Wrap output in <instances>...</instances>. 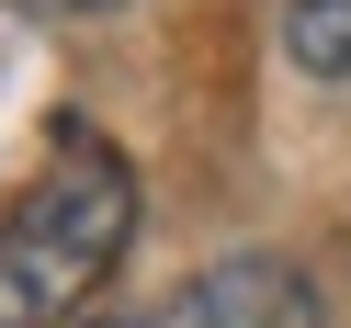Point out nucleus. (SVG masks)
Returning a JSON list of instances; mask_svg holds the SVG:
<instances>
[{"label":"nucleus","instance_id":"4","mask_svg":"<svg viewBox=\"0 0 351 328\" xmlns=\"http://www.w3.org/2000/svg\"><path fill=\"white\" fill-rule=\"evenodd\" d=\"M12 12H34V23H80V12H114V0H12Z\"/></svg>","mask_w":351,"mask_h":328},{"label":"nucleus","instance_id":"1","mask_svg":"<svg viewBox=\"0 0 351 328\" xmlns=\"http://www.w3.org/2000/svg\"><path fill=\"white\" fill-rule=\"evenodd\" d=\"M125 238H136V170L102 136H57L46 181L0 215V328H69L114 283Z\"/></svg>","mask_w":351,"mask_h":328},{"label":"nucleus","instance_id":"2","mask_svg":"<svg viewBox=\"0 0 351 328\" xmlns=\"http://www.w3.org/2000/svg\"><path fill=\"white\" fill-rule=\"evenodd\" d=\"M91 328H317V283H306L295 260L250 249V260H215V272L147 294V305H114V317H91Z\"/></svg>","mask_w":351,"mask_h":328},{"label":"nucleus","instance_id":"3","mask_svg":"<svg viewBox=\"0 0 351 328\" xmlns=\"http://www.w3.org/2000/svg\"><path fill=\"white\" fill-rule=\"evenodd\" d=\"M283 46L306 79H351V0H283Z\"/></svg>","mask_w":351,"mask_h":328}]
</instances>
